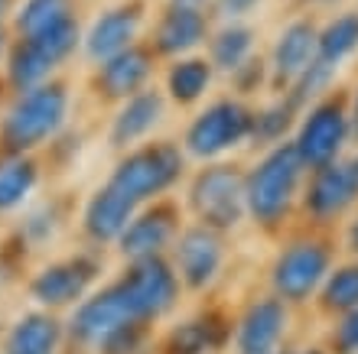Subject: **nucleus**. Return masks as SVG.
<instances>
[{
	"mask_svg": "<svg viewBox=\"0 0 358 354\" xmlns=\"http://www.w3.org/2000/svg\"><path fill=\"white\" fill-rule=\"evenodd\" d=\"M257 3H261V0H212V10H215L222 20H228V23H231V20L248 17Z\"/></svg>",
	"mask_w": 358,
	"mask_h": 354,
	"instance_id": "33",
	"label": "nucleus"
},
{
	"mask_svg": "<svg viewBox=\"0 0 358 354\" xmlns=\"http://www.w3.org/2000/svg\"><path fill=\"white\" fill-rule=\"evenodd\" d=\"M358 49V13H342L332 23L320 29V39H316V59L329 62V66L339 68L342 59H349Z\"/></svg>",
	"mask_w": 358,
	"mask_h": 354,
	"instance_id": "28",
	"label": "nucleus"
},
{
	"mask_svg": "<svg viewBox=\"0 0 358 354\" xmlns=\"http://www.w3.org/2000/svg\"><path fill=\"white\" fill-rule=\"evenodd\" d=\"M313 302L320 309V316L326 318H336L342 312H349V309H358V257H352L349 263H336L326 273L322 286L316 289Z\"/></svg>",
	"mask_w": 358,
	"mask_h": 354,
	"instance_id": "25",
	"label": "nucleus"
},
{
	"mask_svg": "<svg viewBox=\"0 0 358 354\" xmlns=\"http://www.w3.org/2000/svg\"><path fill=\"white\" fill-rule=\"evenodd\" d=\"M182 283L173 270L170 257L134 260L127 270L108 286L92 289L66 322V335L72 345L98 351V348L127 325H150L163 318L179 302Z\"/></svg>",
	"mask_w": 358,
	"mask_h": 354,
	"instance_id": "1",
	"label": "nucleus"
},
{
	"mask_svg": "<svg viewBox=\"0 0 358 354\" xmlns=\"http://www.w3.org/2000/svg\"><path fill=\"white\" fill-rule=\"evenodd\" d=\"M76 13L72 0H20L17 13L10 20V33L20 39L36 36L43 29L56 27L59 20H66Z\"/></svg>",
	"mask_w": 358,
	"mask_h": 354,
	"instance_id": "27",
	"label": "nucleus"
},
{
	"mask_svg": "<svg viewBox=\"0 0 358 354\" xmlns=\"http://www.w3.org/2000/svg\"><path fill=\"white\" fill-rule=\"evenodd\" d=\"M153 59H157V52L150 46H141V43L114 52L111 59L98 62V68H94V78H92L94 94L101 101L121 104L124 98H131L141 88H147V82L153 75Z\"/></svg>",
	"mask_w": 358,
	"mask_h": 354,
	"instance_id": "14",
	"label": "nucleus"
},
{
	"mask_svg": "<svg viewBox=\"0 0 358 354\" xmlns=\"http://www.w3.org/2000/svg\"><path fill=\"white\" fill-rule=\"evenodd\" d=\"M98 276H101V260L92 257V253H76V257H66V260H52L39 273H33L29 299L39 309H49V312L78 306L94 289Z\"/></svg>",
	"mask_w": 358,
	"mask_h": 354,
	"instance_id": "11",
	"label": "nucleus"
},
{
	"mask_svg": "<svg viewBox=\"0 0 358 354\" xmlns=\"http://www.w3.org/2000/svg\"><path fill=\"white\" fill-rule=\"evenodd\" d=\"M39 186V166L33 153H3L0 156V214L23 208Z\"/></svg>",
	"mask_w": 358,
	"mask_h": 354,
	"instance_id": "23",
	"label": "nucleus"
},
{
	"mask_svg": "<svg viewBox=\"0 0 358 354\" xmlns=\"http://www.w3.org/2000/svg\"><path fill=\"white\" fill-rule=\"evenodd\" d=\"M300 117V111L293 108L287 98L277 104H271V108H264V111L255 114V131H251V140L255 143H267V147H273V143H280L283 137H287V131L293 127V121Z\"/></svg>",
	"mask_w": 358,
	"mask_h": 354,
	"instance_id": "29",
	"label": "nucleus"
},
{
	"mask_svg": "<svg viewBox=\"0 0 358 354\" xmlns=\"http://www.w3.org/2000/svg\"><path fill=\"white\" fill-rule=\"evenodd\" d=\"M310 169L290 140H280L245 172L248 218L267 234H277L300 205V192Z\"/></svg>",
	"mask_w": 358,
	"mask_h": 354,
	"instance_id": "2",
	"label": "nucleus"
},
{
	"mask_svg": "<svg viewBox=\"0 0 358 354\" xmlns=\"http://www.w3.org/2000/svg\"><path fill=\"white\" fill-rule=\"evenodd\" d=\"M17 3L20 0H0V29H10V20L17 13Z\"/></svg>",
	"mask_w": 358,
	"mask_h": 354,
	"instance_id": "35",
	"label": "nucleus"
},
{
	"mask_svg": "<svg viewBox=\"0 0 358 354\" xmlns=\"http://www.w3.org/2000/svg\"><path fill=\"white\" fill-rule=\"evenodd\" d=\"M290 328V306L280 296H261L238 316L235 351L238 354H277Z\"/></svg>",
	"mask_w": 358,
	"mask_h": 354,
	"instance_id": "13",
	"label": "nucleus"
},
{
	"mask_svg": "<svg viewBox=\"0 0 358 354\" xmlns=\"http://www.w3.org/2000/svg\"><path fill=\"white\" fill-rule=\"evenodd\" d=\"M336 267V244L326 234H300L277 251L271 263V293L287 306L313 302L326 273Z\"/></svg>",
	"mask_w": 358,
	"mask_h": 354,
	"instance_id": "5",
	"label": "nucleus"
},
{
	"mask_svg": "<svg viewBox=\"0 0 358 354\" xmlns=\"http://www.w3.org/2000/svg\"><path fill=\"white\" fill-rule=\"evenodd\" d=\"M316 39H320V29L313 27L310 20H296L277 36V46H273L271 56V78L273 84H287L310 66L316 59Z\"/></svg>",
	"mask_w": 358,
	"mask_h": 354,
	"instance_id": "21",
	"label": "nucleus"
},
{
	"mask_svg": "<svg viewBox=\"0 0 358 354\" xmlns=\"http://www.w3.org/2000/svg\"><path fill=\"white\" fill-rule=\"evenodd\" d=\"M72 94L62 82H49L13 94L0 114V149L3 153H33L43 143L56 140L69 121Z\"/></svg>",
	"mask_w": 358,
	"mask_h": 354,
	"instance_id": "3",
	"label": "nucleus"
},
{
	"mask_svg": "<svg viewBox=\"0 0 358 354\" xmlns=\"http://www.w3.org/2000/svg\"><path fill=\"white\" fill-rule=\"evenodd\" d=\"M228 335L231 328H225V322H218L215 316L186 318L163 335L160 354H212L215 348L225 345Z\"/></svg>",
	"mask_w": 358,
	"mask_h": 354,
	"instance_id": "22",
	"label": "nucleus"
},
{
	"mask_svg": "<svg viewBox=\"0 0 358 354\" xmlns=\"http://www.w3.org/2000/svg\"><path fill=\"white\" fill-rule=\"evenodd\" d=\"M166 117V98L157 88H141L137 94L124 98L121 108L114 111L111 127H108V143L117 153L141 147Z\"/></svg>",
	"mask_w": 358,
	"mask_h": 354,
	"instance_id": "16",
	"label": "nucleus"
},
{
	"mask_svg": "<svg viewBox=\"0 0 358 354\" xmlns=\"http://www.w3.org/2000/svg\"><path fill=\"white\" fill-rule=\"evenodd\" d=\"M137 212H141V205H134L124 192H117L111 182H104L88 196L85 208H82V231L92 244L104 247V244H114L121 237V231Z\"/></svg>",
	"mask_w": 358,
	"mask_h": 354,
	"instance_id": "18",
	"label": "nucleus"
},
{
	"mask_svg": "<svg viewBox=\"0 0 358 354\" xmlns=\"http://www.w3.org/2000/svg\"><path fill=\"white\" fill-rule=\"evenodd\" d=\"M182 231V214L173 202H147L141 212L134 214L121 237L114 241L117 253L127 263L134 260H150V257H166L173 241Z\"/></svg>",
	"mask_w": 358,
	"mask_h": 354,
	"instance_id": "12",
	"label": "nucleus"
},
{
	"mask_svg": "<svg viewBox=\"0 0 358 354\" xmlns=\"http://www.w3.org/2000/svg\"><path fill=\"white\" fill-rule=\"evenodd\" d=\"M342 247L352 253V257H358V205L349 212V218H345V231H342Z\"/></svg>",
	"mask_w": 358,
	"mask_h": 354,
	"instance_id": "34",
	"label": "nucleus"
},
{
	"mask_svg": "<svg viewBox=\"0 0 358 354\" xmlns=\"http://www.w3.org/2000/svg\"><path fill=\"white\" fill-rule=\"evenodd\" d=\"M66 341V325L49 309L20 316L3 335L0 354H59Z\"/></svg>",
	"mask_w": 358,
	"mask_h": 354,
	"instance_id": "20",
	"label": "nucleus"
},
{
	"mask_svg": "<svg viewBox=\"0 0 358 354\" xmlns=\"http://www.w3.org/2000/svg\"><path fill=\"white\" fill-rule=\"evenodd\" d=\"M245 172L248 169H241L238 163H218V159L199 169L186 189V205L192 218L222 234L235 231L248 218Z\"/></svg>",
	"mask_w": 358,
	"mask_h": 354,
	"instance_id": "6",
	"label": "nucleus"
},
{
	"mask_svg": "<svg viewBox=\"0 0 358 354\" xmlns=\"http://www.w3.org/2000/svg\"><path fill=\"white\" fill-rule=\"evenodd\" d=\"M59 66L62 62L39 39H33V36L10 39L7 59H3V84L13 94H20V91H27V88H36V84L49 82Z\"/></svg>",
	"mask_w": 358,
	"mask_h": 354,
	"instance_id": "19",
	"label": "nucleus"
},
{
	"mask_svg": "<svg viewBox=\"0 0 358 354\" xmlns=\"http://www.w3.org/2000/svg\"><path fill=\"white\" fill-rule=\"evenodd\" d=\"M212 75H215V66L202 56L173 59L170 72H166V94H170V101L179 104V108L202 101L208 84H212Z\"/></svg>",
	"mask_w": 358,
	"mask_h": 354,
	"instance_id": "24",
	"label": "nucleus"
},
{
	"mask_svg": "<svg viewBox=\"0 0 358 354\" xmlns=\"http://www.w3.org/2000/svg\"><path fill=\"white\" fill-rule=\"evenodd\" d=\"M296 354H329V348H320V345H316V348H303V351H296Z\"/></svg>",
	"mask_w": 358,
	"mask_h": 354,
	"instance_id": "38",
	"label": "nucleus"
},
{
	"mask_svg": "<svg viewBox=\"0 0 358 354\" xmlns=\"http://www.w3.org/2000/svg\"><path fill=\"white\" fill-rule=\"evenodd\" d=\"M358 205V166L352 156H339L306 172L300 192V212L313 224H336Z\"/></svg>",
	"mask_w": 358,
	"mask_h": 354,
	"instance_id": "9",
	"label": "nucleus"
},
{
	"mask_svg": "<svg viewBox=\"0 0 358 354\" xmlns=\"http://www.w3.org/2000/svg\"><path fill=\"white\" fill-rule=\"evenodd\" d=\"M264 75H267V66L261 62V59H248L245 66H238L235 72H231V78H235L238 91L251 94V91H257V84L264 82Z\"/></svg>",
	"mask_w": 358,
	"mask_h": 354,
	"instance_id": "32",
	"label": "nucleus"
},
{
	"mask_svg": "<svg viewBox=\"0 0 358 354\" xmlns=\"http://www.w3.org/2000/svg\"><path fill=\"white\" fill-rule=\"evenodd\" d=\"M7 49H10V29H0V62L7 59Z\"/></svg>",
	"mask_w": 358,
	"mask_h": 354,
	"instance_id": "37",
	"label": "nucleus"
},
{
	"mask_svg": "<svg viewBox=\"0 0 358 354\" xmlns=\"http://www.w3.org/2000/svg\"><path fill=\"white\" fill-rule=\"evenodd\" d=\"M326 348L329 354H358V309H349L332 318Z\"/></svg>",
	"mask_w": 358,
	"mask_h": 354,
	"instance_id": "31",
	"label": "nucleus"
},
{
	"mask_svg": "<svg viewBox=\"0 0 358 354\" xmlns=\"http://www.w3.org/2000/svg\"><path fill=\"white\" fill-rule=\"evenodd\" d=\"M186 172V153L182 147L170 140H153V143H141V147L127 149L117 166L111 169V182L117 192L131 198L134 205H147L157 202L170 192L179 182V176Z\"/></svg>",
	"mask_w": 358,
	"mask_h": 354,
	"instance_id": "4",
	"label": "nucleus"
},
{
	"mask_svg": "<svg viewBox=\"0 0 358 354\" xmlns=\"http://www.w3.org/2000/svg\"><path fill=\"white\" fill-rule=\"evenodd\" d=\"M255 56V29L245 23H225V27L208 36V62L215 66V72L231 75L238 66H245Z\"/></svg>",
	"mask_w": 358,
	"mask_h": 354,
	"instance_id": "26",
	"label": "nucleus"
},
{
	"mask_svg": "<svg viewBox=\"0 0 358 354\" xmlns=\"http://www.w3.org/2000/svg\"><path fill=\"white\" fill-rule=\"evenodd\" d=\"M59 228H62V212L56 208V202H49V205H39L27 214V221H23V237L39 247V244L52 241L59 234Z\"/></svg>",
	"mask_w": 358,
	"mask_h": 354,
	"instance_id": "30",
	"label": "nucleus"
},
{
	"mask_svg": "<svg viewBox=\"0 0 358 354\" xmlns=\"http://www.w3.org/2000/svg\"><path fill=\"white\" fill-rule=\"evenodd\" d=\"M143 27V3L131 0V3H117V7H108L101 17H94V23L82 33V52H85L88 62H104L111 59L114 52L134 46L137 36H141Z\"/></svg>",
	"mask_w": 358,
	"mask_h": 354,
	"instance_id": "15",
	"label": "nucleus"
},
{
	"mask_svg": "<svg viewBox=\"0 0 358 354\" xmlns=\"http://www.w3.org/2000/svg\"><path fill=\"white\" fill-rule=\"evenodd\" d=\"M166 257H170L182 289H189V293H206V289L222 276V270H225V257H228L225 234L215 231V228H208V224H199V221L186 224V228L179 231V237L173 241Z\"/></svg>",
	"mask_w": 358,
	"mask_h": 354,
	"instance_id": "10",
	"label": "nucleus"
},
{
	"mask_svg": "<svg viewBox=\"0 0 358 354\" xmlns=\"http://www.w3.org/2000/svg\"><path fill=\"white\" fill-rule=\"evenodd\" d=\"M352 140V124H349V104L339 94H326L316 104L303 111V121L296 124L293 133V147L300 153L303 166L316 169L326 166L332 159H339Z\"/></svg>",
	"mask_w": 358,
	"mask_h": 354,
	"instance_id": "8",
	"label": "nucleus"
},
{
	"mask_svg": "<svg viewBox=\"0 0 358 354\" xmlns=\"http://www.w3.org/2000/svg\"><path fill=\"white\" fill-rule=\"evenodd\" d=\"M349 124H352V140H358V88L352 94V104H349Z\"/></svg>",
	"mask_w": 358,
	"mask_h": 354,
	"instance_id": "36",
	"label": "nucleus"
},
{
	"mask_svg": "<svg viewBox=\"0 0 358 354\" xmlns=\"http://www.w3.org/2000/svg\"><path fill=\"white\" fill-rule=\"evenodd\" d=\"M251 131H255V111L238 98H218L189 121L182 133V153L199 163H212L245 147L251 140Z\"/></svg>",
	"mask_w": 358,
	"mask_h": 354,
	"instance_id": "7",
	"label": "nucleus"
},
{
	"mask_svg": "<svg viewBox=\"0 0 358 354\" xmlns=\"http://www.w3.org/2000/svg\"><path fill=\"white\" fill-rule=\"evenodd\" d=\"M208 39V13L206 7H182V3H166V10L157 20L150 49L157 56L179 59L189 56Z\"/></svg>",
	"mask_w": 358,
	"mask_h": 354,
	"instance_id": "17",
	"label": "nucleus"
}]
</instances>
